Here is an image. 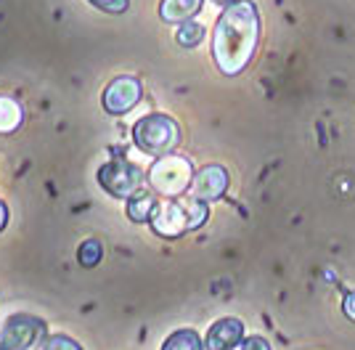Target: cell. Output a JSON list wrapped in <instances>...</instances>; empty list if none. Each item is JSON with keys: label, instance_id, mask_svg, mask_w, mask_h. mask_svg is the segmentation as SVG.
<instances>
[{"label": "cell", "instance_id": "obj_1", "mask_svg": "<svg viewBox=\"0 0 355 350\" xmlns=\"http://www.w3.org/2000/svg\"><path fill=\"white\" fill-rule=\"evenodd\" d=\"M260 43V14L252 0H234L223 8L212 29V58L225 77H236L250 67Z\"/></svg>", "mask_w": 355, "mask_h": 350}, {"label": "cell", "instance_id": "obj_2", "mask_svg": "<svg viewBox=\"0 0 355 350\" xmlns=\"http://www.w3.org/2000/svg\"><path fill=\"white\" fill-rule=\"evenodd\" d=\"M209 218V207L207 202L196 199V197H162L157 199L154 210H151V218L148 226L151 231L164 236V239H175L183 236L186 231H196L202 228Z\"/></svg>", "mask_w": 355, "mask_h": 350}, {"label": "cell", "instance_id": "obj_3", "mask_svg": "<svg viewBox=\"0 0 355 350\" xmlns=\"http://www.w3.org/2000/svg\"><path fill=\"white\" fill-rule=\"evenodd\" d=\"M193 165L183 154H164L151 162L146 170V183L157 197H183L193 183Z\"/></svg>", "mask_w": 355, "mask_h": 350}, {"label": "cell", "instance_id": "obj_4", "mask_svg": "<svg viewBox=\"0 0 355 350\" xmlns=\"http://www.w3.org/2000/svg\"><path fill=\"white\" fill-rule=\"evenodd\" d=\"M133 144L148 157H164L180 144V128L173 117L151 112L133 125Z\"/></svg>", "mask_w": 355, "mask_h": 350}, {"label": "cell", "instance_id": "obj_5", "mask_svg": "<svg viewBox=\"0 0 355 350\" xmlns=\"http://www.w3.org/2000/svg\"><path fill=\"white\" fill-rule=\"evenodd\" d=\"M96 181H98V186L109 197H114V199H130V197H135L138 191L144 189L146 173L135 162H130L128 157L119 154V157H114V160H109L106 165L98 167Z\"/></svg>", "mask_w": 355, "mask_h": 350}, {"label": "cell", "instance_id": "obj_6", "mask_svg": "<svg viewBox=\"0 0 355 350\" xmlns=\"http://www.w3.org/2000/svg\"><path fill=\"white\" fill-rule=\"evenodd\" d=\"M45 340L48 324L32 313H14L0 329V348L6 350H37Z\"/></svg>", "mask_w": 355, "mask_h": 350}, {"label": "cell", "instance_id": "obj_7", "mask_svg": "<svg viewBox=\"0 0 355 350\" xmlns=\"http://www.w3.org/2000/svg\"><path fill=\"white\" fill-rule=\"evenodd\" d=\"M141 96H144L141 80H138V77H130V74H122V77H114V80L104 88L101 103H104L106 115L122 117L141 101Z\"/></svg>", "mask_w": 355, "mask_h": 350}, {"label": "cell", "instance_id": "obj_8", "mask_svg": "<svg viewBox=\"0 0 355 350\" xmlns=\"http://www.w3.org/2000/svg\"><path fill=\"white\" fill-rule=\"evenodd\" d=\"M228 191V170L220 165H207L199 173L193 175L191 197L202 199V202H215Z\"/></svg>", "mask_w": 355, "mask_h": 350}, {"label": "cell", "instance_id": "obj_9", "mask_svg": "<svg viewBox=\"0 0 355 350\" xmlns=\"http://www.w3.org/2000/svg\"><path fill=\"white\" fill-rule=\"evenodd\" d=\"M241 340H244L241 319L225 316V319H218L209 326L207 337H205V350H234L241 345Z\"/></svg>", "mask_w": 355, "mask_h": 350}, {"label": "cell", "instance_id": "obj_10", "mask_svg": "<svg viewBox=\"0 0 355 350\" xmlns=\"http://www.w3.org/2000/svg\"><path fill=\"white\" fill-rule=\"evenodd\" d=\"M205 0H162L159 6V16L167 24H183V22H191L193 16L202 11Z\"/></svg>", "mask_w": 355, "mask_h": 350}, {"label": "cell", "instance_id": "obj_11", "mask_svg": "<svg viewBox=\"0 0 355 350\" xmlns=\"http://www.w3.org/2000/svg\"><path fill=\"white\" fill-rule=\"evenodd\" d=\"M154 204H157V194L154 191H138L135 197L128 199V220H133V223H148L151 218V210H154Z\"/></svg>", "mask_w": 355, "mask_h": 350}, {"label": "cell", "instance_id": "obj_12", "mask_svg": "<svg viewBox=\"0 0 355 350\" xmlns=\"http://www.w3.org/2000/svg\"><path fill=\"white\" fill-rule=\"evenodd\" d=\"M24 122V109L8 99V96H0V135H8V133H16Z\"/></svg>", "mask_w": 355, "mask_h": 350}, {"label": "cell", "instance_id": "obj_13", "mask_svg": "<svg viewBox=\"0 0 355 350\" xmlns=\"http://www.w3.org/2000/svg\"><path fill=\"white\" fill-rule=\"evenodd\" d=\"M162 350H205V340L196 329H178L162 342Z\"/></svg>", "mask_w": 355, "mask_h": 350}, {"label": "cell", "instance_id": "obj_14", "mask_svg": "<svg viewBox=\"0 0 355 350\" xmlns=\"http://www.w3.org/2000/svg\"><path fill=\"white\" fill-rule=\"evenodd\" d=\"M104 260V244L98 239H85L80 247H77V262L83 268H96L98 262Z\"/></svg>", "mask_w": 355, "mask_h": 350}, {"label": "cell", "instance_id": "obj_15", "mask_svg": "<svg viewBox=\"0 0 355 350\" xmlns=\"http://www.w3.org/2000/svg\"><path fill=\"white\" fill-rule=\"evenodd\" d=\"M175 40H178V45H183V48H196V45L205 40V27H202L199 22H183V24L178 27Z\"/></svg>", "mask_w": 355, "mask_h": 350}, {"label": "cell", "instance_id": "obj_16", "mask_svg": "<svg viewBox=\"0 0 355 350\" xmlns=\"http://www.w3.org/2000/svg\"><path fill=\"white\" fill-rule=\"evenodd\" d=\"M43 350H85V348L69 335H48V340L43 342Z\"/></svg>", "mask_w": 355, "mask_h": 350}, {"label": "cell", "instance_id": "obj_17", "mask_svg": "<svg viewBox=\"0 0 355 350\" xmlns=\"http://www.w3.org/2000/svg\"><path fill=\"white\" fill-rule=\"evenodd\" d=\"M90 6H96L98 11H104V14H112V16H119L125 14L128 8H130V0H88Z\"/></svg>", "mask_w": 355, "mask_h": 350}, {"label": "cell", "instance_id": "obj_18", "mask_svg": "<svg viewBox=\"0 0 355 350\" xmlns=\"http://www.w3.org/2000/svg\"><path fill=\"white\" fill-rule=\"evenodd\" d=\"M241 350H270V342H268L266 337L252 335L247 340H241Z\"/></svg>", "mask_w": 355, "mask_h": 350}, {"label": "cell", "instance_id": "obj_19", "mask_svg": "<svg viewBox=\"0 0 355 350\" xmlns=\"http://www.w3.org/2000/svg\"><path fill=\"white\" fill-rule=\"evenodd\" d=\"M342 310H345V316H347V319L355 321V292H350V294L345 297V303H342Z\"/></svg>", "mask_w": 355, "mask_h": 350}, {"label": "cell", "instance_id": "obj_20", "mask_svg": "<svg viewBox=\"0 0 355 350\" xmlns=\"http://www.w3.org/2000/svg\"><path fill=\"white\" fill-rule=\"evenodd\" d=\"M8 220H11V210H8V204H6L3 199H0V233L6 231Z\"/></svg>", "mask_w": 355, "mask_h": 350}, {"label": "cell", "instance_id": "obj_21", "mask_svg": "<svg viewBox=\"0 0 355 350\" xmlns=\"http://www.w3.org/2000/svg\"><path fill=\"white\" fill-rule=\"evenodd\" d=\"M212 3H218V6H223V8H225V6H231L234 0H212Z\"/></svg>", "mask_w": 355, "mask_h": 350}, {"label": "cell", "instance_id": "obj_22", "mask_svg": "<svg viewBox=\"0 0 355 350\" xmlns=\"http://www.w3.org/2000/svg\"><path fill=\"white\" fill-rule=\"evenodd\" d=\"M0 350H6V348H0Z\"/></svg>", "mask_w": 355, "mask_h": 350}]
</instances>
